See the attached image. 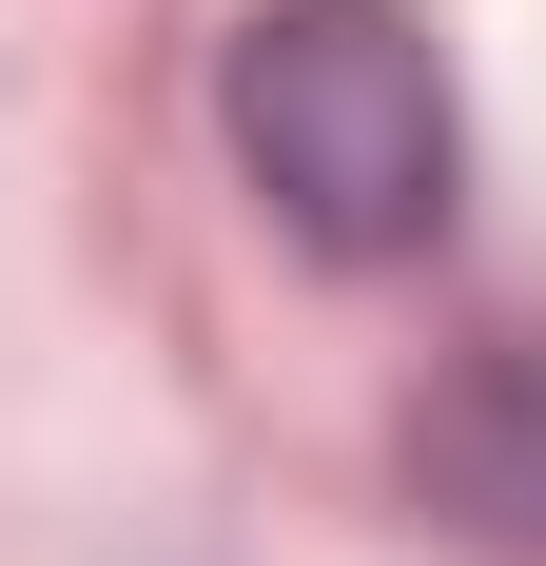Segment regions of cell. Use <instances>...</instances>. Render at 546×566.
<instances>
[{"instance_id":"1","label":"cell","mask_w":546,"mask_h":566,"mask_svg":"<svg viewBox=\"0 0 546 566\" xmlns=\"http://www.w3.org/2000/svg\"><path fill=\"white\" fill-rule=\"evenodd\" d=\"M216 137L254 176V216L332 274H410L469 216V98L410 0H254L216 59Z\"/></svg>"},{"instance_id":"2","label":"cell","mask_w":546,"mask_h":566,"mask_svg":"<svg viewBox=\"0 0 546 566\" xmlns=\"http://www.w3.org/2000/svg\"><path fill=\"white\" fill-rule=\"evenodd\" d=\"M410 489H430L469 547L546 566V333H489L430 410H410Z\"/></svg>"}]
</instances>
